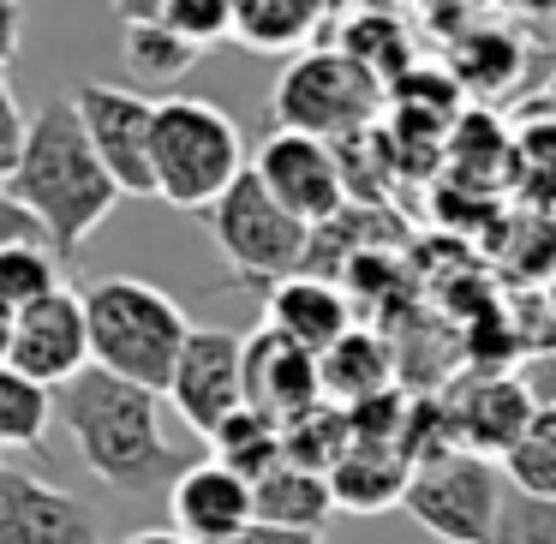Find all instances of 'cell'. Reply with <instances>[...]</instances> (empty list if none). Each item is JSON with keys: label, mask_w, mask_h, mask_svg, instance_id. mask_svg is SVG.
<instances>
[{"label": "cell", "mask_w": 556, "mask_h": 544, "mask_svg": "<svg viewBox=\"0 0 556 544\" xmlns=\"http://www.w3.org/2000/svg\"><path fill=\"white\" fill-rule=\"evenodd\" d=\"M61 419L78 443V460L121 496L174 491L180 472L192 467L162 431V395L97 371V365L61 389Z\"/></svg>", "instance_id": "obj_1"}, {"label": "cell", "mask_w": 556, "mask_h": 544, "mask_svg": "<svg viewBox=\"0 0 556 544\" xmlns=\"http://www.w3.org/2000/svg\"><path fill=\"white\" fill-rule=\"evenodd\" d=\"M0 186H7L0 198H13V204L37 210V216L49 222V233H54L66 264H73L78 245H85L90 233L114 216V204L126 198L121 180L109 174V162L90 144L73 97H49L37 109V132H30V144H25V162H18Z\"/></svg>", "instance_id": "obj_2"}, {"label": "cell", "mask_w": 556, "mask_h": 544, "mask_svg": "<svg viewBox=\"0 0 556 544\" xmlns=\"http://www.w3.org/2000/svg\"><path fill=\"white\" fill-rule=\"evenodd\" d=\"M85 305H90L97 371L126 377L150 395H168L174 371L186 359V341H192L180 300H168L162 288H150L138 276H109L97 288H85Z\"/></svg>", "instance_id": "obj_3"}, {"label": "cell", "mask_w": 556, "mask_h": 544, "mask_svg": "<svg viewBox=\"0 0 556 544\" xmlns=\"http://www.w3.org/2000/svg\"><path fill=\"white\" fill-rule=\"evenodd\" d=\"M252 174L245 138L216 102L168 97L156 109V204L210 216Z\"/></svg>", "instance_id": "obj_4"}, {"label": "cell", "mask_w": 556, "mask_h": 544, "mask_svg": "<svg viewBox=\"0 0 556 544\" xmlns=\"http://www.w3.org/2000/svg\"><path fill=\"white\" fill-rule=\"evenodd\" d=\"M389 109V90L341 49H312L288 61L276 85V132L324 138V144H353L371 138Z\"/></svg>", "instance_id": "obj_5"}, {"label": "cell", "mask_w": 556, "mask_h": 544, "mask_svg": "<svg viewBox=\"0 0 556 544\" xmlns=\"http://www.w3.org/2000/svg\"><path fill=\"white\" fill-rule=\"evenodd\" d=\"M413 527L431 532L437 544H491L508 508V472L496 460H479L467 448L437 455L413 467L407 503Z\"/></svg>", "instance_id": "obj_6"}, {"label": "cell", "mask_w": 556, "mask_h": 544, "mask_svg": "<svg viewBox=\"0 0 556 544\" xmlns=\"http://www.w3.org/2000/svg\"><path fill=\"white\" fill-rule=\"evenodd\" d=\"M204 222H210V233H216V252L228 257L233 276H245V281L281 288V281L305 276V264H312L317 228H305L300 216H288L257 174H245Z\"/></svg>", "instance_id": "obj_7"}, {"label": "cell", "mask_w": 556, "mask_h": 544, "mask_svg": "<svg viewBox=\"0 0 556 544\" xmlns=\"http://www.w3.org/2000/svg\"><path fill=\"white\" fill-rule=\"evenodd\" d=\"M0 371H18L42 389H66L97 365L90 347V305L78 288H61L54 300L30 305V312L7 317L0 329Z\"/></svg>", "instance_id": "obj_8"}, {"label": "cell", "mask_w": 556, "mask_h": 544, "mask_svg": "<svg viewBox=\"0 0 556 544\" xmlns=\"http://www.w3.org/2000/svg\"><path fill=\"white\" fill-rule=\"evenodd\" d=\"M78 121H85L97 156L121 180L126 198H156V109L162 102L138 97L126 85H78Z\"/></svg>", "instance_id": "obj_9"}, {"label": "cell", "mask_w": 556, "mask_h": 544, "mask_svg": "<svg viewBox=\"0 0 556 544\" xmlns=\"http://www.w3.org/2000/svg\"><path fill=\"white\" fill-rule=\"evenodd\" d=\"M252 174L269 186L288 216H300L305 228H329L348 216V168H341L336 144L324 138H300V132H269L252 156Z\"/></svg>", "instance_id": "obj_10"}, {"label": "cell", "mask_w": 556, "mask_h": 544, "mask_svg": "<svg viewBox=\"0 0 556 544\" xmlns=\"http://www.w3.org/2000/svg\"><path fill=\"white\" fill-rule=\"evenodd\" d=\"M443 407H448V425H455V443L479 460H496V467L539 425V401H532L527 377H508V371H479L467 383L443 389Z\"/></svg>", "instance_id": "obj_11"}, {"label": "cell", "mask_w": 556, "mask_h": 544, "mask_svg": "<svg viewBox=\"0 0 556 544\" xmlns=\"http://www.w3.org/2000/svg\"><path fill=\"white\" fill-rule=\"evenodd\" d=\"M168 401L198 437H216L233 413L252 407L245 401V341L228 336V329H192Z\"/></svg>", "instance_id": "obj_12"}, {"label": "cell", "mask_w": 556, "mask_h": 544, "mask_svg": "<svg viewBox=\"0 0 556 544\" xmlns=\"http://www.w3.org/2000/svg\"><path fill=\"white\" fill-rule=\"evenodd\" d=\"M0 544H109V532L73 491L30 479L25 467H0Z\"/></svg>", "instance_id": "obj_13"}, {"label": "cell", "mask_w": 556, "mask_h": 544, "mask_svg": "<svg viewBox=\"0 0 556 544\" xmlns=\"http://www.w3.org/2000/svg\"><path fill=\"white\" fill-rule=\"evenodd\" d=\"M168 515L192 544H233L245 527H257V491L222 460H192L168 491Z\"/></svg>", "instance_id": "obj_14"}, {"label": "cell", "mask_w": 556, "mask_h": 544, "mask_svg": "<svg viewBox=\"0 0 556 544\" xmlns=\"http://www.w3.org/2000/svg\"><path fill=\"white\" fill-rule=\"evenodd\" d=\"M245 401L257 413H269L276 425H293L300 413L324 407V371H317V353L293 347L276 329H257L245 336Z\"/></svg>", "instance_id": "obj_15"}, {"label": "cell", "mask_w": 556, "mask_h": 544, "mask_svg": "<svg viewBox=\"0 0 556 544\" xmlns=\"http://www.w3.org/2000/svg\"><path fill=\"white\" fill-rule=\"evenodd\" d=\"M264 324L276 329V336H288L293 347L317 353V359H324V353H336L341 341L353 336L348 293L329 288L324 276H293V281H281V288H269Z\"/></svg>", "instance_id": "obj_16"}, {"label": "cell", "mask_w": 556, "mask_h": 544, "mask_svg": "<svg viewBox=\"0 0 556 544\" xmlns=\"http://www.w3.org/2000/svg\"><path fill=\"white\" fill-rule=\"evenodd\" d=\"M341 54L365 66L383 90H395L407 73H419V25L401 7H353V18H341Z\"/></svg>", "instance_id": "obj_17"}, {"label": "cell", "mask_w": 556, "mask_h": 544, "mask_svg": "<svg viewBox=\"0 0 556 544\" xmlns=\"http://www.w3.org/2000/svg\"><path fill=\"white\" fill-rule=\"evenodd\" d=\"M329 0H233V42L245 54H312L317 30L329 25Z\"/></svg>", "instance_id": "obj_18"}, {"label": "cell", "mask_w": 556, "mask_h": 544, "mask_svg": "<svg viewBox=\"0 0 556 544\" xmlns=\"http://www.w3.org/2000/svg\"><path fill=\"white\" fill-rule=\"evenodd\" d=\"M407 484H413V455L401 443H353L348 460L329 472L336 508H353V515L401 508L407 503Z\"/></svg>", "instance_id": "obj_19"}, {"label": "cell", "mask_w": 556, "mask_h": 544, "mask_svg": "<svg viewBox=\"0 0 556 544\" xmlns=\"http://www.w3.org/2000/svg\"><path fill=\"white\" fill-rule=\"evenodd\" d=\"M448 73H455V85L467 90V97L496 102L527 78V49H520V37L508 25H491V18H484L460 49H448Z\"/></svg>", "instance_id": "obj_20"}, {"label": "cell", "mask_w": 556, "mask_h": 544, "mask_svg": "<svg viewBox=\"0 0 556 544\" xmlns=\"http://www.w3.org/2000/svg\"><path fill=\"white\" fill-rule=\"evenodd\" d=\"M317 371H324V401H336V407H365V401L389 395V371H395V353H389L383 336H371V329H353L348 341H341L336 353H324L317 359Z\"/></svg>", "instance_id": "obj_21"}, {"label": "cell", "mask_w": 556, "mask_h": 544, "mask_svg": "<svg viewBox=\"0 0 556 544\" xmlns=\"http://www.w3.org/2000/svg\"><path fill=\"white\" fill-rule=\"evenodd\" d=\"M257 491V520L264 527H293V532H324L329 508H336V491H329L324 472H305L293 460H281L269 479L252 484Z\"/></svg>", "instance_id": "obj_22"}, {"label": "cell", "mask_w": 556, "mask_h": 544, "mask_svg": "<svg viewBox=\"0 0 556 544\" xmlns=\"http://www.w3.org/2000/svg\"><path fill=\"white\" fill-rule=\"evenodd\" d=\"M114 13L126 18V66H132L144 85H174V78H186L198 61H204L192 42L174 37V30L162 25L156 7H114Z\"/></svg>", "instance_id": "obj_23"}, {"label": "cell", "mask_w": 556, "mask_h": 544, "mask_svg": "<svg viewBox=\"0 0 556 544\" xmlns=\"http://www.w3.org/2000/svg\"><path fill=\"white\" fill-rule=\"evenodd\" d=\"M210 460H222V467H233L240 479L257 484V479H269V472L288 460V431H281L269 413L245 407V413H233V419L210 437Z\"/></svg>", "instance_id": "obj_24"}, {"label": "cell", "mask_w": 556, "mask_h": 544, "mask_svg": "<svg viewBox=\"0 0 556 544\" xmlns=\"http://www.w3.org/2000/svg\"><path fill=\"white\" fill-rule=\"evenodd\" d=\"M61 413V395L18 371H0V443L7 448H42L49 419Z\"/></svg>", "instance_id": "obj_25"}, {"label": "cell", "mask_w": 556, "mask_h": 544, "mask_svg": "<svg viewBox=\"0 0 556 544\" xmlns=\"http://www.w3.org/2000/svg\"><path fill=\"white\" fill-rule=\"evenodd\" d=\"M61 288L66 281H61V257L54 252H0V312L7 317L54 300Z\"/></svg>", "instance_id": "obj_26"}, {"label": "cell", "mask_w": 556, "mask_h": 544, "mask_svg": "<svg viewBox=\"0 0 556 544\" xmlns=\"http://www.w3.org/2000/svg\"><path fill=\"white\" fill-rule=\"evenodd\" d=\"M508 484H515L520 496H539V503H556V425L539 413V425H532V437L515 448V455L503 460Z\"/></svg>", "instance_id": "obj_27"}, {"label": "cell", "mask_w": 556, "mask_h": 544, "mask_svg": "<svg viewBox=\"0 0 556 544\" xmlns=\"http://www.w3.org/2000/svg\"><path fill=\"white\" fill-rule=\"evenodd\" d=\"M156 13L198 54L216 49V42H233V0H156Z\"/></svg>", "instance_id": "obj_28"}, {"label": "cell", "mask_w": 556, "mask_h": 544, "mask_svg": "<svg viewBox=\"0 0 556 544\" xmlns=\"http://www.w3.org/2000/svg\"><path fill=\"white\" fill-rule=\"evenodd\" d=\"M491 544H556V503L520 496L508 484V508H503V527H496Z\"/></svg>", "instance_id": "obj_29"}, {"label": "cell", "mask_w": 556, "mask_h": 544, "mask_svg": "<svg viewBox=\"0 0 556 544\" xmlns=\"http://www.w3.org/2000/svg\"><path fill=\"white\" fill-rule=\"evenodd\" d=\"M0 252H54V257H61V245H54L49 222H42L37 210L0 198ZM61 264H66V257H61Z\"/></svg>", "instance_id": "obj_30"}, {"label": "cell", "mask_w": 556, "mask_h": 544, "mask_svg": "<svg viewBox=\"0 0 556 544\" xmlns=\"http://www.w3.org/2000/svg\"><path fill=\"white\" fill-rule=\"evenodd\" d=\"M18 42H25V7H0V78L18 61Z\"/></svg>", "instance_id": "obj_31"}, {"label": "cell", "mask_w": 556, "mask_h": 544, "mask_svg": "<svg viewBox=\"0 0 556 544\" xmlns=\"http://www.w3.org/2000/svg\"><path fill=\"white\" fill-rule=\"evenodd\" d=\"M233 544H324L317 539V532H293V527H264V520H257V527H245L240 539Z\"/></svg>", "instance_id": "obj_32"}, {"label": "cell", "mask_w": 556, "mask_h": 544, "mask_svg": "<svg viewBox=\"0 0 556 544\" xmlns=\"http://www.w3.org/2000/svg\"><path fill=\"white\" fill-rule=\"evenodd\" d=\"M121 544H192V539H180L174 527H144V532H126Z\"/></svg>", "instance_id": "obj_33"}, {"label": "cell", "mask_w": 556, "mask_h": 544, "mask_svg": "<svg viewBox=\"0 0 556 544\" xmlns=\"http://www.w3.org/2000/svg\"><path fill=\"white\" fill-rule=\"evenodd\" d=\"M515 13L527 18L532 30H544V37H551V30H556V7H515Z\"/></svg>", "instance_id": "obj_34"}, {"label": "cell", "mask_w": 556, "mask_h": 544, "mask_svg": "<svg viewBox=\"0 0 556 544\" xmlns=\"http://www.w3.org/2000/svg\"><path fill=\"white\" fill-rule=\"evenodd\" d=\"M544 312H551V324H556V269L544 276Z\"/></svg>", "instance_id": "obj_35"}, {"label": "cell", "mask_w": 556, "mask_h": 544, "mask_svg": "<svg viewBox=\"0 0 556 544\" xmlns=\"http://www.w3.org/2000/svg\"><path fill=\"white\" fill-rule=\"evenodd\" d=\"M544 97H551V109H556V73H551V90H544Z\"/></svg>", "instance_id": "obj_36"}, {"label": "cell", "mask_w": 556, "mask_h": 544, "mask_svg": "<svg viewBox=\"0 0 556 544\" xmlns=\"http://www.w3.org/2000/svg\"><path fill=\"white\" fill-rule=\"evenodd\" d=\"M544 419H551V425H556V407H544Z\"/></svg>", "instance_id": "obj_37"}]
</instances>
